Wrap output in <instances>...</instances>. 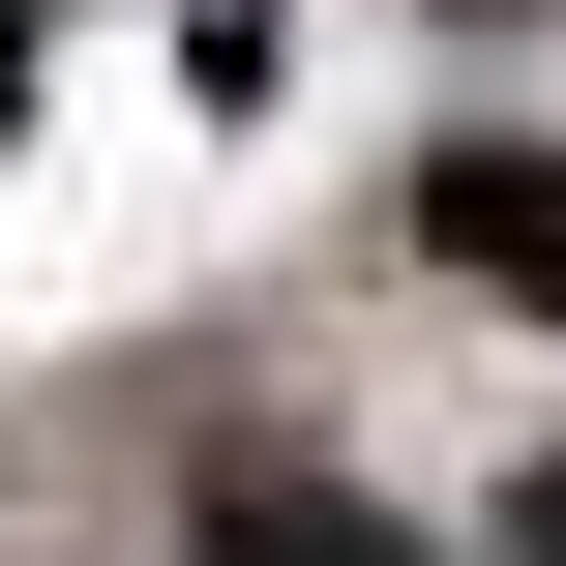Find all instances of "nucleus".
I'll use <instances>...</instances> for the list:
<instances>
[{
    "instance_id": "1",
    "label": "nucleus",
    "mask_w": 566,
    "mask_h": 566,
    "mask_svg": "<svg viewBox=\"0 0 566 566\" xmlns=\"http://www.w3.org/2000/svg\"><path fill=\"white\" fill-rule=\"evenodd\" d=\"M179 507H209V566H448L418 507H358V478H328V448H269V418H239Z\"/></svg>"
},
{
    "instance_id": "3",
    "label": "nucleus",
    "mask_w": 566,
    "mask_h": 566,
    "mask_svg": "<svg viewBox=\"0 0 566 566\" xmlns=\"http://www.w3.org/2000/svg\"><path fill=\"white\" fill-rule=\"evenodd\" d=\"M507 566H566V448H537V478H507Z\"/></svg>"
},
{
    "instance_id": "2",
    "label": "nucleus",
    "mask_w": 566,
    "mask_h": 566,
    "mask_svg": "<svg viewBox=\"0 0 566 566\" xmlns=\"http://www.w3.org/2000/svg\"><path fill=\"white\" fill-rule=\"evenodd\" d=\"M418 239H448L478 298H537V328H566V149H448V179H418Z\"/></svg>"
}]
</instances>
